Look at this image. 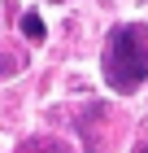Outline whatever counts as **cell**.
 Wrapping results in <instances>:
<instances>
[{
  "instance_id": "1",
  "label": "cell",
  "mask_w": 148,
  "mask_h": 153,
  "mask_svg": "<svg viewBox=\"0 0 148 153\" xmlns=\"http://www.w3.org/2000/svg\"><path fill=\"white\" fill-rule=\"evenodd\" d=\"M105 79L113 92H135L148 79V26H113L105 44Z\"/></svg>"
},
{
  "instance_id": "2",
  "label": "cell",
  "mask_w": 148,
  "mask_h": 153,
  "mask_svg": "<svg viewBox=\"0 0 148 153\" xmlns=\"http://www.w3.org/2000/svg\"><path fill=\"white\" fill-rule=\"evenodd\" d=\"M22 35L31 39V44L44 39V22H39V13H22Z\"/></svg>"
},
{
  "instance_id": "3",
  "label": "cell",
  "mask_w": 148,
  "mask_h": 153,
  "mask_svg": "<svg viewBox=\"0 0 148 153\" xmlns=\"http://www.w3.org/2000/svg\"><path fill=\"white\" fill-rule=\"evenodd\" d=\"M13 70H18V61H13V57H9V53H0V79H9V74H13Z\"/></svg>"
},
{
  "instance_id": "4",
  "label": "cell",
  "mask_w": 148,
  "mask_h": 153,
  "mask_svg": "<svg viewBox=\"0 0 148 153\" xmlns=\"http://www.w3.org/2000/svg\"><path fill=\"white\" fill-rule=\"evenodd\" d=\"M48 153H66V149H57V144H48Z\"/></svg>"
},
{
  "instance_id": "5",
  "label": "cell",
  "mask_w": 148,
  "mask_h": 153,
  "mask_svg": "<svg viewBox=\"0 0 148 153\" xmlns=\"http://www.w3.org/2000/svg\"><path fill=\"white\" fill-rule=\"evenodd\" d=\"M139 153H148V140H144V144H139Z\"/></svg>"
}]
</instances>
